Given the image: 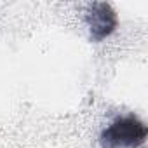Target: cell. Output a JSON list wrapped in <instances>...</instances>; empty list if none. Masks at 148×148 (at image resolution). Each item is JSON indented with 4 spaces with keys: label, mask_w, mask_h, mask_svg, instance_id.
Returning <instances> with one entry per match:
<instances>
[{
    "label": "cell",
    "mask_w": 148,
    "mask_h": 148,
    "mask_svg": "<svg viewBox=\"0 0 148 148\" xmlns=\"http://www.w3.org/2000/svg\"><path fill=\"white\" fill-rule=\"evenodd\" d=\"M148 129L134 115H125L113 120L101 132V145L105 148H139L146 139Z\"/></svg>",
    "instance_id": "cell-1"
},
{
    "label": "cell",
    "mask_w": 148,
    "mask_h": 148,
    "mask_svg": "<svg viewBox=\"0 0 148 148\" xmlns=\"http://www.w3.org/2000/svg\"><path fill=\"white\" fill-rule=\"evenodd\" d=\"M86 23L89 26L91 38L99 42V40H105L106 37H110L115 32L119 19H117V14H115V11L112 9L110 4L96 2L87 9Z\"/></svg>",
    "instance_id": "cell-2"
}]
</instances>
